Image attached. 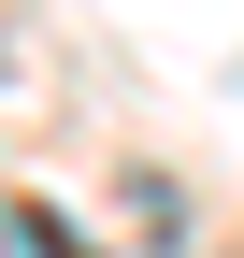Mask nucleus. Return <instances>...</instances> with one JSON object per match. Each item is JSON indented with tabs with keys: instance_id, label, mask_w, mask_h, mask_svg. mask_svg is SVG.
Here are the masks:
<instances>
[{
	"instance_id": "nucleus-1",
	"label": "nucleus",
	"mask_w": 244,
	"mask_h": 258,
	"mask_svg": "<svg viewBox=\"0 0 244 258\" xmlns=\"http://www.w3.org/2000/svg\"><path fill=\"white\" fill-rule=\"evenodd\" d=\"M0 258H86V244H72V230H57V215H43V201H0Z\"/></svg>"
}]
</instances>
